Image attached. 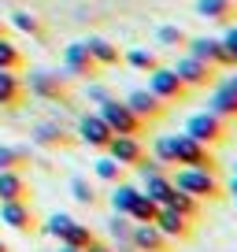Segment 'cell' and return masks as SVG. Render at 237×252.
Here are the masks:
<instances>
[{"label":"cell","mask_w":237,"mask_h":252,"mask_svg":"<svg viewBox=\"0 0 237 252\" xmlns=\"http://www.w3.org/2000/svg\"><path fill=\"white\" fill-rule=\"evenodd\" d=\"M26 93L45 96V100H67V96H71V89H67V82L59 78V74L33 71V74H30V82H26Z\"/></svg>","instance_id":"cell-15"},{"label":"cell","mask_w":237,"mask_h":252,"mask_svg":"<svg viewBox=\"0 0 237 252\" xmlns=\"http://www.w3.org/2000/svg\"><path fill=\"white\" fill-rule=\"evenodd\" d=\"M0 222L19 230V234H37L41 230V219L30 200H0Z\"/></svg>","instance_id":"cell-9"},{"label":"cell","mask_w":237,"mask_h":252,"mask_svg":"<svg viewBox=\"0 0 237 252\" xmlns=\"http://www.w3.org/2000/svg\"><path fill=\"white\" fill-rule=\"evenodd\" d=\"M152 226H156L163 237H171V241H189L193 230H197V222L185 219L182 212H174L171 204H159V212H156V219H152Z\"/></svg>","instance_id":"cell-10"},{"label":"cell","mask_w":237,"mask_h":252,"mask_svg":"<svg viewBox=\"0 0 237 252\" xmlns=\"http://www.w3.org/2000/svg\"><path fill=\"white\" fill-rule=\"evenodd\" d=\"M86 48L93 52V60L100 63V71H108V67H118V63H122V48L111 45V41H104V37H89Z\"/></svg>","instance_id":"cell-21"},{"label":"cell","mask_w":237,"mask_h":252,"mask_svg":"<svg viewBox=\"0 0 237 252\" xmlns=\"http://www.w3.org/2000/svg\"><path fill=\"white\" fill-rule=\"evenodd\" d=\"M30 167V152L26 149H8L0 145V171H26Z\"/></svg>","instance_id":"cell-30"},{"label":"cell","mask_w":237,"mask_h":252,"mask_svg":"<svg viewBox=\"0 0 237 252\" xmlns=\"http://www.w3.org/2000/svg\"><path fill=\"white\" fill-rule=\"evenodd\" d=\"M0 252H8V245H4V241H0Z\"/></svg>","instance_id":"cell-40"},{"label":"cell","mask_w":237,"mask_h":252,"mask_svg":"<svg viewBox=\"0 0 237 252\" xmlns=\"http://www.w3.org/2000/svg\"><path fill=\"white\" fill-rule=\"evenodd\" d=\"M156 212H159V204L148 197V193L137 189V197L130 200V208H126V219L130 222H152V219H156Z\"/></svg>","instance_id":"cell-23"},{"label":"cell","mask_w":237,"mask_h":252,"mask_svg":"<svg viewBox=\"0 0 237 252\" xmlns=\"http://www.w3.org/2000/svg\"><path fill=\"white\" fill-rule=\"evenodd\" d=\"M185 134L197 137V141L207 145V149H219V145L230 141V123L222 115H215L211 108L207 111H193V115L185 119Z\"/></svg>","instance_id":"cell-3"},{"label":"cell","mask_w":237,"mask_h":252,"mask_svg":"<svg viewBox=\"0 0 237 252\" xmlns=\"http://www.w3.org/2000/svg\"><path fill=\"white\" fill-rule=\"evenodd\" d=\"M197 15L207 19V23L230 26L237 23V0H197Z\"/></svg>","instance_id":"cell-18"},{"label":"cell","mask_w":237,"mask_h":252,"mask_svg":"<svg viewBox=\"0 0 237 252\" xmlns=\"http://www.w3.org/2000/svg\"><path fill=\"white\" fill-rule=\"evenodd\" d=\"M207 108H211L215 115H222L226 123H237V89L230 86L226 78H219L211 86V100H207Z\"/></svg>","instance_id":"cell-17"},{"label":"cell","mask_w":237,"mask_h":252,"mask_svg":"<svg viewBox=\"0 0 237 252\" xmlns=\"http://www.w3.org/2000/svg\"><path fill=\"white\" fill-rule=\"evenodd\" d=\"M219 41H222V48H226V56L234 60V67H237V23H230L226 33H222Z\"/></svg>","instance_id":"cell-33"},{"label":"cell","mask_w":237,"mask_h":252,"mask_svg":"<svg viewBox=\"0 0 237 252\" xmlns=\"http://www.w3.org/2000/svg\"><path fill=\"white\" fill-rule=\"evenodd\" d=\"M63 67H67V78H96L100 74V63L93 60L86 41H74L63 48Z\"/></svg>","instance_id":"cell-13"},{"label":"cell","mask_w":237,"mask_h":252,"mask_svg":"<svg viewBox=\"0 0 237 252\" xmlns=\"http://www.w3.org/2000/svg\"><path fill=\"white\" fill-rule=\"evenodd\" d=\"M122 63L134 67V71H141V74H148V71L159 67V56L148 52V48H130V52H122Z\"/></svg>","instance_id":"cell-29"},{"label":"cell","mask_w":237,"mask_h":252,"mask_svg":"<svg viewBox=\"0 0 237 252\" xmlns=\"http://www.w3.org/2000/svg\"><path fill=\"white\" fill-rule=\"evenodd\" d=\"M71 189H74V197H78L82 204H96V200H100V197H96V193H93V189H89L82 178H74V182H71Z\"/></svg>","instance_id":"cell-35"},{"label":"cell","mask_w":237,"mask_h":252,"mask_svg":"<svg viewBox=\"0 0 237 252\" xmlns=\"http://www.w3.org/2000/svg\"><path fill=\"white\" fill-rule=\"evenodd\" d=\"M8 33H11V30H8V23H4V19H0V37H8Z\"/></svg>","instance_id":"cell-38"},{"label":"cell","mask_w":237,"mask_h":252,"mask_svg":"<svg viewBox=\"0 0 237 252\" xmlns=\"http://www.w3.org/2000/svg\"><path fill=\"white\" fill-rule=\"evenodd\" d=\"M141 193H148L156 204H167V197L174 193V186H171V174L167 171H156V174H145V189Z\"/></svg>","instance_id":"cell-24"},{"label":"cell","mask_w":237,"mask_h":252,"mask_svg":"<svg viewBox=\"0 0 237 252\" xmlns=\"http://www.w3.org/2000/svg\"><path fill=\"white\" fill-rule=\"evenodd\" d=\"M171 145H174V159H178V167H200V171H211V174L222 171V163L215 159V149L200 145L197 137L178 134V137H171Z\"/></svg>","instance_id":"cell-4"},{"label":"cell","mask_w":237,"mask_h":252,"mask_svg":"<svg viewBox=\"0 0 237 252\" xmlns=\"http://www.w3.org/2000/svg\"><path fill=\"white\" fill-rule=\"evenodd\" d=\"M11 26L15 30H23V33H30V37H48V26H45V19L41 15H33V11H11Z\"/></svg>","instance_id":"cell-25"},{"label":"cell","mask_w":237,"mask_h":252,"mask_svg":"<svg viewBox=\"0 0 237 252\" xmlns=\"http://www.w3.org/2000/svg\"><path fill=\"white\" fill-rule=\"evenodd\" d=\"M96 115L108 123L111 134H130V137H145L148 134V123L145 119H137L134 111L126 108V100H115V96H104L100 108H96Z\"/></svg>","instance_id":"cell-2"},{"label":"cell","mask_w":237,"mask_h":252,"mask_svg":"<svg viewBox=\"0 0 237 252\" xmlns=\"http://www.w3.org/2000/svg\"><path fill=\"white\" fill-rule=\"evenodd\" d=\"M0 71H26V52L11 37H0Z\"/></svg>","instance_id":"cell-26"},{"label":"cell","mask_w":237,"mask_h":252,"mask_svg":"<svg viewBox=\"0 0 237 252\" xmlns=\"http://www.w3.org/2000/svg\"><path fill=\"white\" fill-rule=\"evenodd\" d=\"M93 174L104 182V186H118V182H126V174H130V171H126L122 163H118V159H111L108 152H104V156L93 163Z\"/></svg>","instance_id":"cell-22"},{"label":"cell","mask_w":237,"mask_h":252,"mask_svg":"<svg viewBox=\"0 0 237 252\" xmlns=\"http://www.w3.org/2000/svg\"><path fill=\"white\" fill-rule=\"evenodd\" d=\"M126 108L134 111L137 119H145L148 126H152V123H159V119L167 115V104L159 100V96L152 93V89H134V93L126 96Z\"/></svg>","instance_id":"cell-14"},{"label":"cell","mask_w":237,"mask_h":252,"mask_svg":"<svg viewBox=\"0 0 237 252\" xmlns=\"http://www.w3.org/2000/svg\"><path fill=\"white\" fill-rule=\"evenodd\" d=\"M174 74H178V78H182L185 86L197 93V89H211L215 82H219L222 71H215V67H207L204 60H197V56L185 52V56H178V60H174Z\"/></svg>","instance_id":"cell-7"},{"label":"cell","mask_w":237,"mask_h":252,"mask_svg":"<svg viewBox=\"0 0 237 252\" xmlns=\"http://www.w3.org/2000/svg\"><path fill=\"white\" fill-rule=\"evenodd\" d=\"M171 186L174 189H182V193H189V197H197V200H226L230 193H226V186L219 182V174H211V171H200V167H171Z\"/></svg>","instance_id":"cell-1"},{"label":"cell","mask_w":237,"mask_h":252,"mask_svg":"<svg viewBox=\"0 0 237 252\" xmlns=\"http://www.w3.org/2000/svg\"><path fill=\"white\" fill-rule=\"evenodd\" d=\"M130 245H134V252H171V237H163L152 222H134Z\"/></svg>","instance_id":"cell-16"},{"label":"cell","mask_w":237,"mask_h":252,"mask_svg":"<svg viewBox=\"0 0 237 252\" xmlns=\"http://www.w3.org/2000/svg\"><path fill=\"white\" fill-rule=\"evenodd\" d=\"M41 230H45L48 237H56L59 245H74V249H86L89 241H96V234L86 226V222H78L74 215H59V212H56L52 219H45Z\"/></svg>","instance_id":"cell-5"},{"label":"cell","mask_w":237,"mask_h":252,"mask_svg":"<svg viewBox=\"0 0 237 252\" xmlns=\"http://www.w3.org/2000/svg\"><path fill=\"white\" fill-rule=\"evenodd\" d=\"M74 134H78L74 141L89 145V149H96V152H104V149H108V141L115 137L108 130V123H104L96 111H82V115H78V130H74Z\"/></svg>","instance_id":"cell-11"},{"label":"cell","mask_w":237,"mask_h":252,"mask_svg":"<svg viewBox=\"0 0 237 252\" xmlns=\"http://www.w3.org/2000/svg\"><path fill=\"white\" fill-rule=\"evenodd\" d=\"M167 204L174 208V212H182L185 219H193V222H200V204L204 200H197V197H189V193H182V189H174L171 197H167Z\"/></svg>","instance_id":"cell-28"},{"label":"cell","mask_w":237,"mask_h":252,"mask_svg":"<svg viewBox=\"0 0 237 252\" xmlns=\"http://www.w3.org/2000/svg\"><path fill=\"white\" fill-rule=\"evenodd\" d=\"M82 252H115V249H111V245H104L100 237H96V241H89V245H86Z\"/></svg>","instance_id":"cell-36"},{"label":"cell","mask_w":237,"mask_h":252,"mask_svg":"<svg viewBox=\"0 0 237 252\" xmlns=\"http://www.w3.org/2000/svg\"><path fill=\"white\" fill-rule=\"evenodd\" d=\"M108 152L111 159H118V163L126 167V171H137V167L148 159V149H145V137H130V134H115L108 141Z\"/></svg>","instance_id":"cell-8"},{"label":"cell","mask_w":237,"mask_h":252,"mask_svg":"<svg viewBox=\"0 0 237 252\" xmlns=\"http://www.w3.org/2000/svg\"><path fill=\"white\" fill-rule=\"evenodd\" d=\"M0 200H30V182L23 171H0Z\"/></svg>","instance_id":"cell-20"},{"label":"cell","mask_w":237,"mask_h":252,"mask_svg":"<svg viewBox=\"0 0 237 252\" xmlns=\"http://www.w3.org/2000/svg\"><path fill=\"white\" fill-rule=\"evenodd\" d=\"M185 52L197 56V60H204L207 67H215V71H230V67H234V60L226 56V48H222L219 37H189L185 41Z\"/></svg>","instance_id":"cell-12"},{"label":"cell","mask_w":237,"mask_h":252,"mask_svg":"<svg viewBox=\"0 0 237 252\" xmlns=\"http://www.w3.org/2000/svg\"><path fill=\"white\" fill-rule=\"evenodd\" d=\"M159 41H167V45H174V48H185L189 33H185V30H174V26H163V30H159Z\"/></svg>","instance_id":"cell-34"},{"label":"cell","mask_w":237,"mask_h":252,"mask_svg":"<svg viewBox=\"0 0 237 252\" xmlns=\"http://www.w3.org/2000/svg\"><path fill=\"white\" fill-rule=\"evenodd\" d=\"M33 141H37V145H48V149H56V145H74V137L67 134V130H59L56 123H41L37 130H33Z\"/></svg>","instance_id":"cell-27"},{"label":"cell","mask_w":237,"mask_h":252,"mask_svg":"<svg viewBox=\"0 0 237 252\" xmlns=\"http://www.w3.org/2000/svg\"><path fill=\"white\" fill-rule=\"evenodd\" d=\"M26 104V82L19 71H0V108H23Z\"/></svg>","instance_id":"cell-19"},{"label":"cell","mask_w":237,"mask_h":252,"mask_svg":"<svg viewBox=\"0 0 237 252\" xmlns=\"http://www.w3.org/2000/svg\"><path fill=\"white\" fill-rule=\"evenodd\" d=\"M234 178H237V163H234Z\"/></svg>","instance_id":"cell-41"},{"label":"cell","mask_w":237,"mask_h":252,"mask_svg":"<svg viewBox=\"0 0 237 252\" xmlns=\"http://www.w3.org/2000/svg\"><path fill=\"white\" fill-rule=\"evenodd\" d=\"M148 89L167 104V108H171V104H182V100H189V96H193V89L174 74V67H163V63H159L156 71H148Z\"/></svg>","instance_id":"cell-6"},{"label":"cell","mask_w":237,"mask_h":252,"mask_svg":"<svg viewBox=\"0 0 237 252\" xmlns=\"http://www.w3.org/2000/svg\"><path fill=\"white\" fill-rule=\"evenodd\" d=\"M152 156H156V163H163L167 171H171V167H178V159H174V145H171V137H156V141H152Z\"/></svg>","instance_id":"cell-32"},{"label":"cell","mask_w":237,"mask_h":252,"mask_svg":"<svg viewBox=\"0 0 237 252\" xmlns=\"http://www.w3.org/2000/svg\"><path fill=\"white\" fill-rule=\"evenodd\" d=\"M137 197V189L130 186V182H118V186H111V212L115 215H126V208H130V200Z\"/></svg>","instance_id":"cell-31"},{"label":"cell","mask_w":237,"mask_h":252,"mask_svg":"<svg viewBox=\"0 0 237 252\" xmlns=\"http://www.w3.org/2000/svg\"><path fill=\"white\" fill-rule=\"evenodd\" d=\"M226 82H230V86L237 89V67H230V78H226Z\"/></svg>","instance_id":"cell-37"},{"label":"cell","mask_w":237,"mask_h":252,"mask_svg":"<svg viewBox=\"0 0 237 252\" xmlns=\"http://www.w3.org/2000/svg\"><path fill=\"white\" fill-rule=\"evenodd\" d=\"M59 252H82V249H74V245H59Z\"/></svg>","instance_id":"cell-39"}]
</instances>
